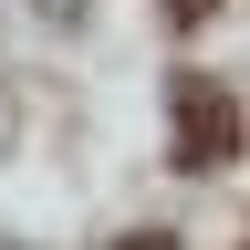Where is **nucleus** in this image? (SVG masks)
Here are the masks:
<instances>
[{
  "instance_id": "nucleus-1",
  "label": "nucleus",
  "mask_w": 250,
  "mask_h": 250,
  "mask_svg": "<svg viewBox=\"0 0 250 250\" xmlns=\"http://www.w3.org/2000/svg\"><path fill=\"white\" fill-rule=\"evenodd\" d=\"M167 115H177V146H167V156H177L188 177H208V167L240 156V104H229L208 73H177V83H167Z\"/></svg>"
},
{
  "instance_id": "nucleus-2",
  "label": "nucleus",
  "mask_w": 250,
  "mask_h": 250,
  "mask_svg": "<svg viewBox=\"0 0 250 250\" xmlns=\"http://www.w3.org/2000/svg\"><path fill=\"white\" fill-rule=\"evenodd\" d=\"M156 11H167V31H198V21L219 11V0H156Z\"/></svg>"
},
{
  "instance_id": "nucleus-3",
  "label": "nucleus",
  "mask_w": 250,
  "mask_h": 250,
  "mask_svg": "<svg viewBox=\"0 0 250 250\" xmlns=\"http://www.w3.org/2000/svg\"><path fill=\"white\" fill-rule=\"evenodd\" d=\"M115 250H177V229H125Z\"/></svg>"
}]
</instances>
